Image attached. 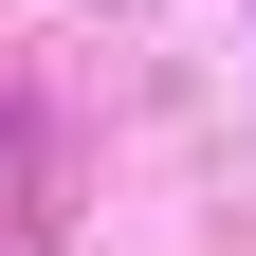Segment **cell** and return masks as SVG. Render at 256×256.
I'll list each match as a JSON object with an SVG mask.
<instances>
[]
</instances>
